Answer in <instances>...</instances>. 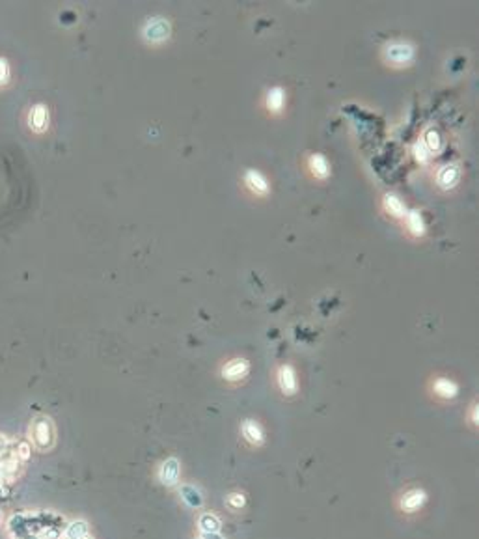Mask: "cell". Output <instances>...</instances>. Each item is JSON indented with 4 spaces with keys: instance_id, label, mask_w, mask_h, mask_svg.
I'll return each mask as SVG.
<instances>
[{
    "instance_id": "5b68a950",
    "label": "cell",
    "mask_w": 479,
    "mask_h": 539,
    "mask_svg": "<svg viewBox=\"0 0 479 539\" xmlns=\"http://www.w3.org/2000/svg\"><path fill=\"white\" fill-rule=\"evenodd\" d=\"M427 392L436 404H453L461 394V385L457 379L446 373H433L427 381Z\"/></svg>"
},
{
    "instance_id": "ba28073f",
    "label": "cell",
    "mask_w": 479,
    "mask_h": 539,
    "mask_svg": "<svg viewBox=\"0 0 479 539\" xmlns=\"http://www.w3.org/2000/svg\"><path fill=\"white\" fill-rule=\"evenodd\" d=\"M252 371L250 360L245 359V357H231V359H226L218 368V375L226 385L229 387H235V385H241L248 379Z\"/></svg>"
},
{
    "instance_id": "7c38bea8",
    "label": "cell",
    "mask_w": 479,
    "mask_h": 539,
    "mask_svg": "<svg viewBox=\"0 0 479 539\" xmlns=\"http://www.w3.org/2000/svg\"><path fill=\"white\" fill-rule=\"evenodd\" d=\"M461 175H463V170L457 163L440 164L435 172V183L442 191H453L461 183Z\"/></svg>"
},
{
    "instance_id": "9a60e30c",
    "label": "cell",
    "mask_w": 479,
    "mask_h": 539,
    "mask_svg": "<svg viewBox=\"0 0 479 539\" xmlns=\"http://www.w3.org/2000/svg\"><path fill=\"white\" fill-rule=\"evenodd\" d=\"M250 506V498L246 495V491L243 489H229L226 495H224V507L228 510L229 513H245Z\"/></svg>"
},
{
    "instance_id": "e0dca14e",
    "label": "cell",
    "mask_w": 479,
    "mask_h": 539,
    "mask_svg": "<svg viewBox=\"0 0 479 539\" xmlns=\"http://www.w3.org/2000/svg\"><path fill=\"white\" fill-rule=\"evenodd\" d=\"M265 109L271 116H280L285 110V90L282 86H273L265 93Z\"/></svg>"
},
{
    "instance_id": "52a82bcc",
    "label": "cell",
    "mask_w": 479,
    "mask_h": 539,
    "mask_svg": "<svg viewBox=\"0 0 479 539\" xmlns=\"http://www.w3.org/2000/svg\"><path fill=\"white\" fill-rule=\"evenodd\" d=\"M239 439L250 450H263L267 446V430H265L263 422L246 416L239 422Z\"/></svg>"
},
{
    "instance_id": "ac0fdd59",
    "label": "cell",
    "mask_w": 479,
    "mask_h": 539,
    "mask_svg": "<svg viewBox=\"0 0 479 539\" xmlns=\"http://www.w3.org/2000/svg\"><path fill=\"white\" fill-rule=\"evenodd\" d=\"M381 206L382 209L390 215V217L401 218V220H403L407 211H409V207L405 206L403 200H401L396 192H386V194H382Z\"/></svg>"
},
{
    "instance_id": "8fae6325",
    "label": "cell",
    "mask_w": 479,
    "mask_h": 539,
    "mask_svg": "<svg viewBox=\"0 0 479 539\" xmlns=\"http://www.w3.org/2000/svg\"><path fill=\"white\" fill-rule=\"evenodd\" d=\"M243 185L250 194L257 198H265L271 194V181L262 170L257 168H246L245 175H243Z\"/></svg>"
},
{
    "instance_id": "484cf974",
    "label": "cell",
    "mask_w": 479,
    "mask_h": 539,
    "mask_svg": "<svg viewBox=\"0 0 479 539\" xmlns=\"http://www.w3.org/2000/svg\"><path fill=\"white\" fill-rule=\"evenodd\" d=\"M191 539H198V538H196V535H192V538H191Z\"/></svg>"
},
{
    "instance_id": "7a4b0ae2",
    "label": "cell",
    "mask_w": 479,
    "mask_h": 539,
    "mask_svg": "<svg viewBox=\"0 0 479 539\" xmlns=\"http://www.w3.org/2000/svg\"><path fill=\"white\" fill-rule=\"evenodd\" d=\"M418 49L410 39H390L381 47V60L392 69H407L416 62Z\"/></svg>"
},
{
    "instance_id": "5bb4252c",
    "label": "cell",
    "mask_w": 479,
    "mask_h": 539,
    "mask_svg": "<svg viewBox=\"0 0 479 539\" xmlns=\"http://www.w3.org/2000/svg\"><path fill=\"white\" fill-rule=\"evenodd\" d=\"M306 168L311 178H316L317 181H325L330 178V163L323 153H310L306 159Z\"/></svg>"
},
{
    "instance_id": "d4e9b609",
    "label": "cell",
    "mask_w": 479,
    "mask_h": 539,
    "mask_svg": "<svg viewBox=\"0 0 479 539\" xmlns=\"http://www.w3.org/2000/svg\"><path fill=\"white\" fill-rule=\"evenodd\" d=\"M82 539H97V538H95V535H93V532H92V534L84 535V538H82Z\"/></svg>"
},
{
    "instance_id": "6da1fadb",
    "label": "cell",
    "mask_w": 479,
    "mask_h": 539,
    "mask_svg": "<svg viewBox=\"0 0 479 539\" xmlns=\"http://www.w3.org/2000/svg\"><path fill=\"white\" fill-rule=\"evenodd\" d=\"M431 502L429 491L421 484H407L396 491L392 496V506L399 517L416 519L427 510Z\"/></svg>"
},
{
    "instance_id": "9c48e42d",
    "label": "cell",
    "mask_w": 479,
    "mask_h": 539,
    "mask_svg": "<svg viewBox=\"0 0 479 539\" xmlns=\"http://www.w3.org/2000/svg\"><path fill=\"white\" fill-rule=\"evenodd\" d=\"M172 36V22L166 17H151L142 28V38L149 45L166 44Z\"/></svg>"
},
{
    "instance_id": "7402d4cb",
    "label": "cell",
    "mask_w": 479,
    "mask_h": 539,
    "mask_svg": "<svg viewBox=\"0 0 479 539\" xmlns=\"http://www.w3.org/2000/svg\"><path fill=\"white\" fill-rule=\"evenodd\" d=\"M412 155L419 164H427L429 163V159H431V153L427 152V147L424 146V142L421 140L414 142L412 144Z\"/></svg>"
},
{
    "instance_id": "8992f818",
    "label": "cell",
    "mask_w": 479,
    "mask_h": 539,
    "mask_svg": "<svg viewBox=\"0 0 479 539\" xmlns=\"http://www.w3.org/2000/svg\"><path fill=\"white\" fill-rule=\"evenodd\" d=\"M274 387L285 399H293L300 392L299 371L291 362H280L274 370Z\"/></svg>"
},
{
    "instance_id": "44dd1931",
    "label": "cell",
    "mask_w": 479,
    "mask_h": 539,
    "mask_svg": "<svg viewBox=\"0 0 479 539\" xmlns=\"http://www.w3.org/2000/svg\"><path fill=\"white\" fill-rule=\"evenodd\" d=\"M421 142H424V146L427 147V152H429L431 155L440 153L442 136H440V133L436 131V129H427V131L424 133V138H421Z\"/></svg>"
},
{
    "instance_id": "4fadbf2b",
    "label": "cell",
    "mask_w": 479,
    "mask_h": 539,
    "mask_svg": "<svg viewBox=\"0 0 479 539\" xmlns=\"http://www.w3.org/2000/svg\"><path fill=\"white\" fill-rule=\"evenodd\" d=\"M224 521L220 513L212 510H202L196 513L194 521V534H212V532H222Z\"/></svg>"
},
{
    "instance_id": "2e32d148",
    "label": "cell",
    "mask_w": 479,
    "mask_h": 539,
    "mask_svg": "<svg viewBox=\"0 0 479 539\" xmlns=\"http://www.w3.org/2000/svg\"><path fill=\"white\" fill-rule=\"evenodd\" d=\"M405 229L409 232L410 237L414 239H421L427 234V224L424 220V215L419 209H409L405 215Z\"/></svg>"
},
{
    "instance_id": "277c9868",
    "label": "cell",
    "mask_w": 479,
    "mask_h": 539,
    "mask_svg": "<svg viewBox=\"0 0 479 539\" xmlns=\"http://www.w3.org/2000/svg\"><path fill=\"white\" fill-rule=\"evenodd\" d=\"M153 479L155 484L164 489L166 493H174L180 484L185 479V469H183V459L175 453H170L155 465L153 469Z\"/></svg>"
},
{
    "instance_id": "d6986e66",
    "label": "cell",
    "mask_w": 479,
    "mask_h": 539,
    "mask_svg": "<svg viewBox=\"0 0 479 539\" xmlns=\"http://www.w3.org/2000/svg\"><path fill=\"white\" fill-rule=\"evenodd\" d=\"M88 534H92V524L84 517L71 519L64 528V539H82Z\"/></svg>"
},
{
    "instance_id": "ffe728a7",
    "label": "cell",
    "mask_w": 479,
    "mask_h": 539,
    "mask_svg": "<svg viewBox=\"0 0 479 539\" xmlns=\"http://www.w3.org/2000/svg\"><path fill=\"white\" fill-rule=\"evenodd\" d=\"M464 425L472 433L479 431V404L478 399H472L466 408H464Z\"/></svg>"
},
{
    "instance_id": "603a6c76",
    "label": "cell",
    "mask_w": 479,
    "mask_h": 539,
    "mask_svg": "<svg viewBox=\"0 0 479 539\" xmlns=\"http://www.w3.org/2000/svg\"><path fill=\"white\" fill-rule=\"evenodd\" d=\"M198 539H226L222 532H212V534H194Z\"/></svg>"
},
{
    "instance_id": "cb8c5ba5",
    "label": "cell",
    "mask_w": 479,
    "mask_h": 539,
    "mask_svg": "<svg viewBox=\"0 0 479 539\" xmlns=\"http://www.w3.org/2000/svg\"><path fill=\"white\" fill-rule=\"evenodd\" d=\"M4 521H6V512H4V507L0 506V530H2V526H4Z\"/></svg>"
},
{
    "instance_id": "3957f363",
    "label": "cell",
    "mask_w": 479,
    "mask_h": 539,
    "mask_svg": "<svg viewBox=\"0 0 479 539\" xmlns=\"http://www.w3.org/2000/svg\"><path fill=\"white\" fill-rule=\"evenodd\" d=\"M56 441H58L56 425L50 416L41 414V416H36V418L30 422V427H28V444L32 446L34 452H53L56 448Z\"/></svg>"
},
{
    "instance_id": "30bf717a",
    "label": "cell",
    "mask_w": 479,
    "mask_h": 539,
    "mask_svg": "<svg viewBox=\"0 0 479 539\" xmlns=\"http://www.w3.org/2000/svg\"><path fill=\"white\" fill-rule=\"evenodd\" d=\"M174 495H177V500L194 513L205 510V496H203V491L196 484H191V481L183 479L180 487L174 491Z\"/></svg>"
}]
</instances>
